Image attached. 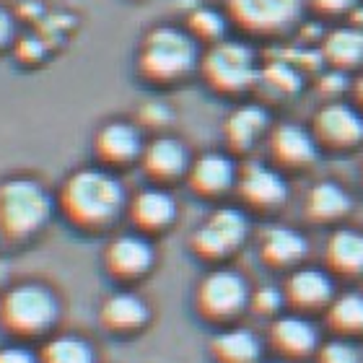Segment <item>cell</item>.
<instances>
[{
  "instance_id": "37",
  "label": "cell",
  "mask_w": 363,
  "mask_h": 363,
  "mask_svg": "<svg viewBox=\"0 0 363 363\" xmlns=\"http://www.w3.org/2000/svg\"><path fill=\"white\" fill-rule=\"evenodd\" d=\"M356 99H358V106L363 109V73L358 76V81H356Z\"/></svg>"
},
{
  "instance_id": "31",
  "label": "cell",
  "mask_w": 363,
  "mask_h": 363,
  "mask_svg": "<svg viewBox=\"0 0 363 363\" xmlns=\"http://www.w3.org/2000/svg\"><path fill=\"white\" fill-rule=\"evenodd\" d=\"M257 81L270 86L272 91H278L280 96L296 94V91L301 89V76H298L294 65H288V62H272V65H267L265 70H259Z\"/></svg>"
},
{
  "instance_id": "12",
  "label": "cell",
  "mask_w": 363,
  "mask_h": 363,
  "mask_svg": "<svg viewBox=\"0 0 363 363\" xmlns=\"http://www.w3.org/2000/svg\"><path fill=\"white\" fill-rule=\"evenodd\" d=\"M143 148V133L135 122L109 120L94 133V153H96L99 167H106L112 172L140 161Z\"/></svg>"
},
{
  "instance_id": "30",
  "label": "cell",
  "mask_w": 363,
  "mask_h": 363,
  "mask_svg": "<svg viewBox=\"0 0 363 363\" xmlns=\"http://www.w3.org/2000/svg\"><path fill=\"white\" fill-rule=\"evenodd\" d=\"M314 363H363V353L356 340H345V337H327L319 345L317 356L311 358Z\"/></svg>"
},
{
  "instance_id": "36",
  "label": "cell",
  "mask_w": 363,
  "mask_h": 363,
  "mask_svg": "<svg viewBox=\"0 0 363 363\" xmlns=\"http://www.w3.org/2000/svg\"><path fill=\"white\" fill-rule=\"evenodd\" d=\"M358 0H314V6L317 8H325V11H348V8L356 6Z\"/></svg>"
},
{
  "instance_id": "9",
  "label": "cell",
  "mask_w": 363,
  "mask_h": 363,
  "mask_svg": "<svg viewBox=\"0 0 363 363\" xmlns=\"http://www.w3.org/2000/svg\"><path fill=\"white\" fill-rule=\"evenodd\" d=\"M106 275L117 283H135L145 278L156 265V247L151 236L140 231H128V234L112 236L101 255Z\"/></svg>"
},
{
  "instance_id": "28",
  "label": "cell",
  "mask_w": 363,
  "mask_h": 363,
  "mask_svg": "<svg viewBox=\"0 0 363 363\" xmlns=\"http://www.w3.org/2000/svg\"><path fill=\"white\" fill-rule=\"evenodd\" d=\"M286 309H288V303H286V294H283V286L265 283V286L252 288V296H250V311L252 314L265 317L267 322H270V319L280 317Z\"/></svg>"
},
{
  "instance_id": "25",
  "label": "cell",
  "mask_w": 363,
  "mask_h": 363,
  "mask_svg": "<svg viewBox=\"0 0 363 363\" xmlns=\"http://www.w3.org/2000/svg\"><path fill=\"white\" fill-rule=\"evenodd\" d=\"M325 327L335 337L358 340L363 337V294L340 291L325 309Z\"/></svg>"
},
{
  "instance_id": "2",
  "label": "cell",
  "mask_w": 363,
  "mask_h": 363,
  "mask_svg": "<svg viewBox=\"0 0 363 363\" xmlns=\"http://www.w3.org/2000/svg\"><path fill=\"white\" fill-rule=\"evenodd\" d=\"M60 311V298L47 283L21 280L0 294V330L23 342L50 337Z\"/></svg>"
},
{
  "instance_id": "26",
  "label": "cell",
  "mask_w": 363,
  "mask_h": 363,
  "mask_svg": "<svg viewBox=\"0 0 363 363\" xmlns=\"http://www.w3.org/2000/svg\"><path fill=\"white\" fill-rule=\"evenodd\" d=\"M39 363H96V348L73 333L50 335L37 348Z\"/></svg>"
},
{
  "instance_id": "14",
  "label": "cell",
  "mask_w": 363,
  "mask_h": 363,
  "mask_svg": "<svg viewBox=\"0 0 363 363\" xmlns=\"http://www.w3.org/2000/svg\"><path fill=\"white\" fill-rule=\"evenodd\" d=\"M151 317L153 311L148 306V301L138 291H130V288L109 294L99 306V325H101V330L109 335H120V337L143 333L145 327L151 325Z\"/></svg>"
},
{
  "instance_id": "11",
  "label": "cell",
  "mask_w": 363,
  "mask_h": 363,
  "mask_svg": "<svg viewBox=\"0 0 363 363\" xmlns=\"http://www.w3.org/2000/svg\"><path fill=\"white\" fill-rule=\"evenodd\" d=\"M311 133L317 138L319 148H356L358 143H363V109L345 101H330L314 114Z\"/></svg>"
},
{
  "instance_id": "13",
  "label": "cell",
  "mask_w": 363,
  "mask_h": 363,
  "mask_svg": "<svg viewBox=\"0 0 363 363\" xmlns=\"http://www.w3.org/2000/svg\"><path fill=\"white\" fill-rule=\"evenodd\" d=\"M236 192L252 208L275 211V208H280L288 200V182L275 164L247 161L244 167H239Z\"/></svg>"
},
{
  "instance_id": "20",
  "label": "cell",
  "mask_w": 363,
  "mask_h": 363,
  "mask_svg": "<svg viewBox=\"0 0 363 363\" xmlns=\"http://www.w3.org/2000/svg\"><path fill=\"white\" fill-rule=\"evenodd\" d=\"M265 340L252 327H244L239 322L226 327H216L208 353L213 363H257L265 358Z\"/></svg>"
},
{
  "instance_id": "29",
  "label": "cell",
  "mask_w": 363,
  "mask_h": 363,
  "mask_svg": "<svg viewBox=\"0 0 363 363\" xmlns=\"http://www.w3.org/2000/svg\"><path fill=\"white\" fill-rule=\"evenodd\" d=\"M187 31L197 42H220L223 39V31H226V18L213 11V8H197L195 13H189V26Z\"/></svg>"
},
{
  "instance_id": "23",
  "label": "cell",
  "mask_w": 363,
  "mask_h": 363,
  "mask_svg": "<svg viewBox=\"0 0 363 363\" xmlns=\"http://www.w3.org/2000/svg\"><path fill=\"white\" fill-rule=\"evenodd\" d=\"M327 270L340 278L363 275V231L358 228H335L325 244Z\"/></svg>"
},
{
  "instance_id": "32",
  "label": "cell",
  "mask_w": 363,
  "mask_h": 363,
  "mask_svg": "<svg viewBox=\"0 0 363 363\" xmlns=\"http://www.w3.org/2000/svg\"><path fill=\"white\" fill-rule=\"evenodd\" d=\"M13 50H16V57H18L23 65H37V62L45 57L47 45L39 37H31V34H29V37L16 39Z\"/></svg>"
},
{
  "instance_id": "7",
  "label": "cell",
  "mask_w": 363,
  "mask_h": 363,
  "mask_svg": "<svg viewBox=\"0 0 363 363\" xmlns=\"http://www.w3.org/2000/svg\"><path fill=\"white\" fill-rule=\"evenodd\" d=\"M200 73L211 89L220 94H239L250 89L252 84H257L259 65L252 47H247L244 42H234V39H220L203 52Z\"/></svg>"
},
{
  "instance_id": "10",
  "label": "cell",
  "mask_w": 363,
  "mask_h": 363,
  "mask_svg": "<svg viewBox=\"0 0 363 363\" xmlns=\"http://www.w3.org/2000/svg\"><path fill=\"white\" fill-rule=\"evenodd\" d=\"M283 294H286L288 309L314 317L319 311L325 314L330 301L337 296V286H335V275L327 267L298 265L288 272Z\"/></svg>"
},
{
  "instance_id": "27",
  "label": "cell",
  "mask_w": 363,
  "mask_h": 363,
  "mask_svg": "<svg viewBox=\"0 0 363 363\" xmlns=\"http://www.w3.org/2000/svg\"><path fill=\"white\" fill-rule=\"evenodd\" d=\"M327 60H333L337 70L353 68L363 62V31L361 29H335L325 42Z\"/></svg>"
},
{
  "instance_id": "16",
  "label": "cell",
  "mask_w": 363,
  "mask_h": 363,
  "mask_svg": "<svg viewBox=\"0 0 363 363\" xmlns=\"http://www.w3.org/2000/svg\"><path fill=\"white\" fill-rule=\"evenodd\" d=\"M179 216V205L177 197L161 184L138 189L135 195L128 200V218L135 226V231L145 236L161 234L167 231Z\"/></svg>"
},
{
  "instance_id": "6",
  "label": "cell",
  "mask_w": 363,
  "mask_h": 363,
  "mask_svg": "<svg viewBox=\"0 0 363 363\" xmlns=\"http://www.w3.org/2000/svg\"><path fill=\"white\" fill-rule=\"evenodd\" d=\"M250 236V218L242 208L218 205L189 236V250L195 257L211 265H223L236 250H242Z\"/></svg>"
},
{
  "instance_id": "8",
  "label": "cell",
  "mask_w": 363,
  "mask_h": 363,
  "mask_svg": "<svg viewBox=\"0 0 363 363\" xmlns=\"http://www.w3.org/2000/svg\"><path fill=\"white\" fill-rule=\"evenodd\" d=\"M265 345L270 348L272 356L283 358V361H309L317 356L319 345H322V330L314 322V317L288 309L280 317L270 319Z\"/></svg>"
},
{
  "instance_id": "38",
  "label": "cell",
  "mask_w": 363,
  "mask_h": 363,
  "mask_svg": "<svg viewBox=\"0 0 363 363\" xmlns=\"http://www.w3.org/2000/svg\"><path fill=\"white\" fill-rule=\"evenodd\" d=\"M257 363H291V361H283V358H278V356H270V358H259Z\"/></svg>"
},
{
  "instance_id": "15",
  "label": "cell",
  "mask_w": 363,
  "mask_h": 363,
  "mask_svg": "<svg viewBox=\"0 0 363 363\" xmlns=\"http://www.w3.org/2000/svg\"><path fill=\"white\" fill-rule=\"evenodd\" d=\"M272 164L278 169H306L319 159V143L311 128L298 122H280L267 135Z\"/></svg>"
},
{
  "instance_id": "24",
  "label": "cell",
  "mask_w": 363,
  "mask_h": 363,
  "mask_svg": "<svg viewBox=\"0 0 363 363\" xmlns=\"http://www.w3.org/2000/svg\"><path fill=\"white\" fill-rule=\"evenodd\" d=\"M350 208H353L350 192L333 179L317 182L306 192V216L314 223H335V220L345 218Z\"/></svg>"
},
{
  "instance_id": "17",
  "label": "cell",
  "mask_w": 363,
  "mask_h": 363,
  "mask_svg": "<svg viewBox=\"0 0 363 363\" xmlns=\"http://www.w3.org/2000/svg\"><path fill=\"white\" fill-rule=\"evenodd\" d=\"M306 0H228V13L250 31L286 29L301 16Z\"/></svg>"
},
{
  "instance_id": "3",
  "label": "cell",
  "mask_w": 363,
  "mask_h": 363,
  "mask_svg": "<svg viewBox=\"0 0 363 363\" xmlns=\"http://www.w3.org/2000/svg\"><path fill=\"white\" fill-rule=\"evenodd\" d=\"M57 211L55 195L31 177H8L0 182V239L29 242L42 234Z\"/></svg>"
},
{
  "instance_id": "5",
  "label": "cell",
  "mask_w": 363,
  "mask_h": 363,
  "mask_svg": "<svg viewBox=\"0 0 363 363\" xmlns=\"http://www.w3.org/2000/svg\"><path fill=\"white\" fill-rule=\"evenodd\" d=\"M252 286L242 272L228 265H213L195 286V314L213 327L239 322L250 311Z\"/></svg>"
},
{
  "instance_id": "21",
  "label": "cell",
  "mask_w": 363,
  "mask_h": 363,
  "mask_svg": "<svg viewBox=\"0 0 363 363\" xmlns=\"http://www.w3.org/2000/svg\"><path fill=\"white\" fill-rule=\"evenodd\" d=\"M259 257L272 270H296L309 255V242L301 231L291 226H270L259 236Z\"/></svg>"
},
{
  "instance_id": "34",
  "label": "cell",
  "mask_w": 363,
  "mask_h": 363,
  "mask_svg": "<svg viewBox=\"0 0 363 363\" xmlns=\"http://www.w3.org/2000/svg\"><path fill=\"white\" fill-rule=\"evenodd\" d=\"M16 45V18L6 6H0V52Z\"/></svg>"
},
{
  "instance_id": "19",
  "label": "cell",
  "mask_w": 363,
  "mask_h": 363,
  "mask_svg": "<svg viewBox=\"0 0 363 363\" xmlns=\"http://www.w3.org/2000/svg\"><path fill=\"white\" fill-rule=\"evenodd\" d=\"M192 156H189L187 145L182 143L174 135H156L151 140H145L143 156H140V167H143L145 177L153 184H169L182 177H187Z\"/></svg>"
},
{
  "instance_id": "35",
  "label": "cell",
  "mask_w": 363,
  "mask_h": 363,
  "mask_svg": "<svg viewBox=\"0 0 363 363\" xmlns=\"http://www.w3.org/2000/svg\"><path fill=\"white\" fill-rule=\"evenodd\" d=\"M140 117H143V122H148L151 128H164V125L172 120V109H167L161 101H151V104L143 106Z\"/></svg>"
},
{
  "instance_id": "4",
  "label": "cell",
  "mask_w": 363,
  "mask_h": 363,
  "mask_svg": "<svg viewBox=\"0 0 363 363\" xmlns=\"http://www.w3.org/2000/svg\"><path fill=\"white\" fill-rule=\"evenodd\" d=\"M200 42L177 26H156L138 50V70L151 84H177L200 68Z\"/></svg>"
},
{
  "instance_id": "1",
  "label": "cell",
  "mask_w": 363,
  "mask_h": 363,
  "mask_svg": "<svg viewBox=\"0 0 363 363\" xmlns=\"http://www.w3.org/2000/svg\"><path fill=\"white\" fill-rule=\"evenodd\" d=\"M128 192L106 167L73 169L55 192L57 213L81 231H104L128 213Z\"/></svg>"
},
{
  "instance_id": "18",
  "label": "cell",
  "mask_w": 363,
  "mask_h": 363,
  "mask_svg": "<svg viewBox=\"0 0 363 363\" xmlns=\"http://www.w3.org/2000/svg\"><path fill=\"white\" fill-rule=\"evenodd\" d=\"M184 179L195 195L205 197V200H216V197H223L226 192L236 189L239 167L228 153L208 151L192 159Z\"/></svg>"
},
{
  "instance_id": "22",
  "label": "cell",
  "mask_w": 363,
  "mask_h": 363,
  "mask_svg": "<svg viewBox=\"0 0 363 363\" xmlns=\"http://www.w3.org/2000/svg\"><path fill=\"white\" fill-rule=\"evenodd\" d=\"M270 114L259 104H242L226 117L223 133L234 151H252L262 138L270 135Z\"/></svg>"
},
{
  "instance_id": "33",
  "label": "cell",
  "mask_w": 363,
  "mask_h": 363,
  "mask_svg": "<svg viewBox=\"0 0 363 363\" xmlns=\"http://www.w3.org/2000/svg\"><path fill=\"white\" fill-rule=\"evenodd\" d=\"M0 363H39V356L23 340H13L0 345Z\"/></svg>"
}]
</instances>
